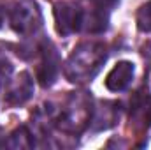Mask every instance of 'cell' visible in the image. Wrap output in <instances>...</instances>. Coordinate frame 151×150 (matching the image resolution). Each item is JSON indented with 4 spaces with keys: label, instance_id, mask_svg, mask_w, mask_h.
Instances as JSON below:
<instances>
[{
    "label": "cell",
    "instance_id": "1",
    "mask_svg": "<svg viewBox=\"0 0 151 150\" xmlns=\"http://www.w3.org/2000/svg\"><path fill=\"white\" fill-rule=\"evenodd\" d=\"M106 46L100 42H83L67 60L65 76L72 83H86L99 73L106 62Z\"/></svg>",
    "mask_w": 151,
    "mask_h": 150
},
{
    "label": "cell",
    "instance_id": "2",
    "mask_svg": "<svg viewBox=\"0 0 151 150\" xmlns=\"http://www.w3.org/2000/svg\"><path fill=\"white\" fill-rule=\"evenodd\" d=\"M91 111H93V108L90 104L88 95H84V94H74L67 101L65 108L62 110L56 124H58V127L63 133L74 134V133L83 131L90 124Z\"/></svg>",
    "mask_w": 151,
    "mask_h": 150
},
{
    "label": "cell",
    "instance_id": "3",
    "mask_svg": "<svg viewBox=\"0 0 151 150\" xmlns=\"http://www.w3.org/2000/svg\"><path fill=\"white\" fill-rule=\"evenodd\" d=\"M9 21H11V27L18 34L28 36V34L35 32L40 27L42 16H40L37 4H34V2H19L11 9Z\"/></svg>",
    "mask_w": 151,
    "mask_h": 150
},
{
    "label": "cell",
    "instance_id": "4",
    "mask_svg": "<svg viewBox=\"0 0 151 150\" xmlns=\"http://www.w3.org/2000/svg\"><path fill=\"white\" fill-rule=\"evenodd\" d=\"M55 25L56 32L62 36H70L83 27V16L84 12L81 11L79 5L70 4V2H58L55 5Z\"/></svg>",
    "mask_w": 151,
    "mask_h": 150
},
{
    "label": "cell",
    "instance_id": "5",
    "mask_svg": "<svg viewBox=\"0 0 151 150\" xmlns=\"http://www.w3.org/2000/svg\"><path fill=\"white\" fill-rule=\"evenodd\" d=\"M40 51H42V60H40V66L37 69V79L46 88V87H51L56 81V76H58V71H60V58H58L56 48L49 41L42 44Z\"/></svg>",
    "mask_w": 151,
    "mask_h": 150
},
{
    "label": "cell",
    "instance_id": "6",
    "mask_svg": "<svg viewBox=\"0 0 151 150\" xmlns=\"http://www.w3.org/2000/svg\"><path fill=\"white\" fill-rule=\"evenodd\" d=\"M34 94V81L28 73H19L11 83L7 85L5 90V101L9 104H23L28 101Z\"/></svg>",
    "mask_w": 151,
    "mask_h": 150
},
{
    "label": "cell",
    "instance_id": "7",
    "mask_svg": "<svg viewBox=\"0 0 151 150\" xmlns=\"http://www.w3.org/2000/svg\"><path fill=\"white\" fill-rule=\"evenodd\" d=\"M135 73V66L128 60H121L109 71V74L106 76V88L111 92H121L125 90Z\"/></svg>",
    "mask_w": 151,
    "mask_h": 150
},
{
    "label": "cell",
    "instance_id": "8",
    "mask_svg": "<svg viewBox=\"0 0 151 150\" xmlns=\"http://www.w3.org/2000/svg\"><path fill=\"white\" fill-rule=\"evenodd\" d=\"M118 118H119V106L111 101H104L97 108H93L90 124L95 131H104V129L113 127L118 122Z\"/></svg>",
    "mask_w": 151,
    "mask_h": 150
},
{
    "label": "cell",
    "instance_id": "9",
    "mask_svg": "<svg viewBox=\"0 0 151 150\" xmlns=\"http://www.w3.org/2000/svg\"><path fill=\"white\" fill-rule=\"evenodd\" d=\"M130 120H134L135 124L142 125V127H151V95L146 97H137L132 104V111H130Z\"/></svg>",
    "mask_w": 151,
    "mask_h": 150
},
{
    "label": "cell",
    "instance_id": "10",
    "mask_svg": "<svg viewBox=\"0 0 151 150\" xmlns=\"http://www.w3.org/2000/svg\"><path fill=\"white\" fill-rule=\"evenodd\" d=\"M107 12L104 9H97V11H91L90 14H84L83 16V27L86 32L90 34H100L107 28Z\"/></svg>",
    "mask_w": 151,
    "mask_h": 150
},
{
    "label": "cell",
    "instance_id": "11",
    "mask_svg": "<svg viewBox=\"0 0 151 150\" xmlns=\"http://www.w3.org/2000/svg\"><path fill=\"white\" fill-rule=\"evenodd\" d=\"M9 147H12V149H30V147H34L32 134L28 133V129L25 125L23 127H18L9 136Z\"/></svg>",
    "mask_w": 151,
    "mask_h": 150
},
{
    "label": "cell",
    "instance_id": "12",
    "mask_svg": "<svg viewBox=\"0 0 151 150\" xmlns=\"http://www.w3.org/2000/svg\"><path fill=\"white\" fill-rule=\"evenodd\" d=\"M137 27L141 32H151V0L141 5V9L137 11Z\"/></svg>",
    "mask_w": 151,
    "mask_h": 150
},
{
    "label": "cell",
    "instance_id": "13",
    "mask_svg": "<svg viewBox=\"0 0 151 150\" xmlns=\"http://www.w3.org/2000/svg\"><path fill=\"white\" fill-rule=\"evenodd\" d=\"M93 2H95V5L99 9H104L106 11V9H111L113 5H116L119 0H93Z\"/></svg>",
    "mask_w": 151,
    "mask_h": 150
},
{
    "label": "cell",
    "instance_id": "14",
    "mask_svg": "<svg viewBox=\"0 0 151 150\" xmlns=\"http://www.w3.org/2000/svg\"><path fill=\"white\" fill-rule=\"evenodd\" d=\"M0 27H2V12H0Z\"/></svg>",
    "mask_w": 151,
    "mask_h": 150
}]
</instances>
